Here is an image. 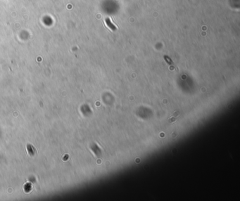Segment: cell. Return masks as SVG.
Returning <instances> with one entry per match:
<instances>
[{
	"label": "cell",
	"instance_id": "cell-1",
	"mask_svg": "<svg viewBox=\"0 0 240 201\" xmlns=\"http://www.w3.org/2000/svg\"><path fill=\"white\" fill-rule=\"evenodd\" d=\"M105 22H106V25H107V26L111 30H113V31H115V30H117V28H116V26H115V25L113 24V23L111 22V19H110L109 18H106L105 19Z\"/></svg>",
	"mask_w": 240,
	"mask_h": 201
}]
</instances>
